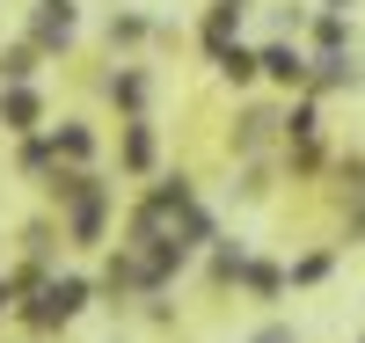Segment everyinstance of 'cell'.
<instances>
[{
	"label": "cell",
	"instance_id": "obj_2",
	"mask_svg": "<svg viewBox=\"0 0 365 343\" xmlns=\"http://www.w3.org/2000/svg\"><path fill=\"white\" fill-rule=\"evenodd\" d=\"M73 0H37V15H29V44L37 51H58V44H73Z\"/></svg>",
	"mask_w": 365,
	"mask_h": 343
},
{
	"label": "cell",
	"instance_id": "obj_9",
	"mask_svg": "<svg viewBox=\"0 0 365 343\" xmlns=\"http://www.w3.org/2000/svg\"><path fill=\"white\" fill-rule=\"evenodd\" d=\"M205 51L220 58V73H227V81H256V73H263V66H256V51H241V44H205Z\"/></svg>",
	"mask_w": 365,
	"mask_h": 343
},
{
	"label": "cell",
	"instance_id": "obj_11",
	"mask_svg": "<svg viewBox=\"0 0 365 343\" xmlns=\"http://www.w3.org/2000/svg\"><path fill=\"white\" fill-rule=\"evenodd\" d=\"M329 270H336V256H329V248H314V256H299V263L285 270V285H322Z\"/></svg>",
	"mask_w": 365,
	"mask_h": 343
},
{
	"label": "cell",
	"instance_id": "obj_3",
	"mask_svg": "<svg viewBox=\"0 0 365 343\" xmlns=\"http://www.w3.org/2000/svg\"><path fill=\"white\" fill-rule=\"evenodd\" d=\"M37 117H44V96L29 81H15V88H0V132H37Z\"/></svg>",
	"mask_w": 365,
	"mask_h": 343
},
{
	"label": "cell",
	"instance_id": "obj_13",
	"mask_svg": "<svg viewBox=\"0 0 365 343\" xmlns=\"http://www.w3.org/2000/svg\"><path fill=\"white\" fill-rule=\"evenodd\" d=\"M249 343H299V336H292V329H285V322H270V329H256V336H249Z\"/></svg>",
	"mask_w": 365,
	"mask_h": 343
},
{
	"label": "cell",
	"instance_id": "obj_12",
	"mask_svg": "<svg viewBox=\"0 0 365 343\" xmlns=\"http://www.w3.org/2000/svg\"><path fill=\"white\" fill-rule=\"evenodd\" d=\"M139 37H146L139 15H110V44H139Z\"/></svg>",
	"mask_w": 365,
	"mask_h": 343
},
{
	"label": "cell",
	"instance_id": "obj_14",
	"mask_svg": "<svg viewBox=\"0 0 365 343\" xmlns=\"http://www.w3.org/2000/svg\"><path fill=\"white\" fill-rule=\"evenodd\" d=\"M15 300H22V285H15V277H0V322L15 314Z\"/></svg>",
	"mask_w": 365,
	"mask_h": 343
},
{
	"label": "cell",
	"instance_id": "obj_4",
	"mask_svg": "<svg viewBox=\"0 0 365 343\" xmlns=\"http://www.w3.org/2000/svg\"><path fill=\"white\" fill-rule=\"evenodd\" d=\"M256 66H263V81H278V88H307V51H299V44H263Z\"/></svg>",
	"mask_w": 365,
	"mask_h": 343
},
{
	"label": "cell",
	"instance_id": "obj_15",
	"mask_svg": "<svg viewBox=\"0 0 365 343\" xmlns=\"http://www.w3.org/2000/svg\"><path fill=\"white\" fill-rule=\"evenodd\" d=\"M329 8H336V0H329Z\"/></svg>",
	"mask_w": 365,
	"mask_h": 343
},
{
	"label": "cell",
	"instance_id": "obj_1",
	"mask_svg": "<svg viewBox=\"0 0 365 343\" xmlns=\"http://www.w3.org/2000/svg\"><path fill=\"white\" fill-rule=\"evenodd\" d=\"M88 300H96V285H88V277H58V270H51V277H37V285L15 300V314H22V329L51 336V329H66Z\"/></svg>",
	"mask_w": 365,
	"mask_h": 343
},
{
	"label": "cell",
	"instance_id": "obj_5",
	"mask_svg": "<svg viewBox=\"0 0 365 343\" xmlns=\"http://www.w3.org/2000/svg\"><path fill=\"white\" fill-rule=\"evenodd\" d=\"M88 153H96L88 124H51V161H88Z\"/></svg>",
	"mask_w": 365,
	"mask_h": 343
},
{
	"label": "cell",
	"instance_id": "obj_16",
	"mask_svg": "<svg viewBox=\"0 0 365 343\" xmlns=\"http://www.w3.org/2000/svg\"><path fill=\"white\" fill-rule=\"evenodd\" d=\"M358 343H365V336H358Z\"/></svg>",
	"mask_w": 365,
	"mask_h": 343
},
{
	"label": "cell",
	"instance_id": "obj_7",
	"mask_svg": "<svg viewBox=\"0 0 365 343\" xmlns=\"http://www.w3.org/2000/svg\"><path fill=\"white\" fill-rule=\"evenodd\" d=\"M241 285H249L256 300H278V292H285V270L263 263V256H249V263H241Z\"/></svg>",
	"mask_w": 365,
	"mask_h": 343
},
{
	"label": "cell",
	"instance_id": "obj_10",
	"mask_svg": "<svg viewBox=\"0 0 365 343\" xmlns=\"http://www.w3.org/2000/svg\"><path fill=\"white\" fill-rule=\"evenodd\" d=\"M110 103H125V110L139 117V103H146V73H139V66H125V73H110Z\"/></svg>",
	"mask_w": 365,
	"mask_h": 343
},
{
	"label": "cell",
	"instance_id": "obj_6",
	"mask_svg": "<svg viewBox=\"0 0 365 343\" xmlns=\"http://www.w3.org/2000/svg\"><path fill=\"white\" fill-rule=\"evenodd\" d=\"M241 15H249V0H212V15H205V44H227L234 29H241Z\"/></svg>",
	"mask_w": 365,
	"mask_h": 343
},
{
	"label": "cell",
	"instance_id": "obj_8",
	"mask_svg": "<svg viewBox=\"0 0 365 343\" xmlns=\"http://www.w3.org/2000/svg\"><path fill=\"white\" fill-rule=\"evenodd\" d=\"M125 168H132V175L154 168V132H146V117H132V124H125Z\"/></svg>",
	"mask_w": 365,
	"mask_h": 343
}]
</instances>
